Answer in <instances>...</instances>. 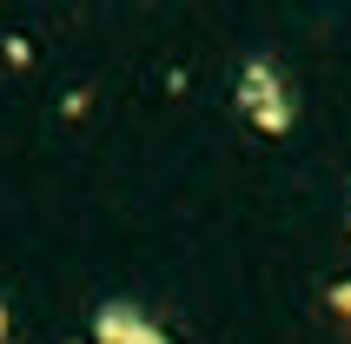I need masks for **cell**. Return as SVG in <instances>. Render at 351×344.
I'll list each match as a JSON object with an SVG mask.
<instances>
[{
    "instance_id": "6da1fadb",
    "label": "cell",
    "mask_w": 351,
    "mask_h": 344,
    "mask_svg": "<svg viewBox=\"0 0 351 344\" xmlns=\"http://www.w3.org/2000/svg\"><path fill=\"white\" fill-rule=\"evenodd\" d=\"M232 99H239V113L252 119L265 139H278L285 126H292V86H285V73H278L272 60H245Z\"/></svg>"
},
{
    "instance_id": "7a4b0ae2",
    "label": "cell",
    "mask_w": 351,
    "mask_h": 344,
    "mask_svg": "<svg viewBox=\"0 0 351 344\" xmlns=\"http://www.w3.org/2000/svg\"><path fill=\"white\" fill-rule=\"evenodd\" d=\"M93 331H99V344H173L153 318H139L133 305H106V311L93 318Z\"/></svg>"
},
{
    "instance_id": "3957f363",
    "label": "cell",
    "mask_w": 351,
    "mask_h": 344,
    "mask_svg": "<svg viewBox=\"0 0 351 344\" xmlns=\"http://www.w3.org/2000/svg\"><path fill=\"white\" fill-rule=\"evenodd\" d=\"M332 298H338V311H351V285H338V291H332Z\"/></svg>"
},
{
    "instance_id": "277c9868",
    "label": "cell",
    "mask_w": 351,
    "mask_h": 344,
    "mask_svg": "<svg viewBox=\"0 0 351 344\" xmlns=\"http://www.w3.org/2000/svg\"><path fill=\"white\" fill-rule=\"evenodd\" d=\"M0 344H7V305H0Z\"/></svg>"
}]
</instances>
